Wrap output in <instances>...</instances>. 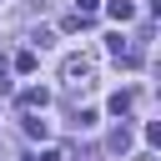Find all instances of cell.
<instances>
[{"label": "cell", "instance_id": "8992f818", "mask_svg": "<svg viewBox=\"0 0 161 161\" xmlns=\"http://www.w3.org/2000/svg\"><path fill=\"white\" fill-rule=\"evenodd\" d=\"M25 131H30V136H45V131H50V121H40V116H25Z\"/></svg>", "mask_w": 161, "mask_h": 161}, {"label": "cell", "instance_id": "ba28073f", "mask_svg": "<svg viewBox=\"0 0 161 161\" xmlns=\"http://www.w3.org/2000/svg\"><path fill=\"white\" fill-rule=\"evenodd\" d=\"M96 5H101V0H75V10H80V15H91Z\"/></svg>", "mask_w": 161, "mask_h": 161}, {"label": "cell", "instance_id": "7a4b0ae2", "mask_svg": "<svg viewBox=\"0 0 161 161\" xmlns=\"http://www.w3.org/2000/svg\"><path fill=\"white\" fill-rule=\"evenodd\" d=\"M106 15H111V20H121V25H126V20H131V15H136V5H131V0H111V5H106Z\"/></svg>", "mask_w": 161, "mask_h": 161}, {"label": "cell", "instance_id": "3957f363", "mask_svg": "<svg viewBox=\"0 0 161 161\" xmlns=\"http://www.w3.org/2000/svg\"><path fill=\"white\" fill-rule=\"evenodd\" d=\"M50 101V91H40V86H30V91H20V106H45Z\"/></svg>", "mask_w": 161, "mask_h": 161}, {"label": "cell", "instance_id": "6da1fadb", "mask_svg": "<svg viewBox=\"0 0 161 161\" xmlns=\"http://www.w3.org/2000/svg\"><path fill=\"white\" fill-rule=\"evenodd\" d=\"M60 75H65V86H70V91H86V86H91V75H96V60H91V55H65Z\"/></svg>", "mask_w": 161, "mask_h": 161}, {"label": "cell", "instance_id": "5b68a950", "mask_svg": "<svg viewBox=\"0 0 161 161\" xmlns=\"http://www.w3.org/2000/svg\"><path fill=\"white\" fill-rule=\"evenodd\" d=\"M126 146H131V131L116 126V131H111V151H126Z\"/></svg>", "mask_w": 161, "mask_h": 161}, {"label": "cell", "instance_id": "277c9868", "mask_svg": "<svg viewBox=\"0 0 161 161\" xmlns=\"http://www.w3.org/2000/svg\"><path fill=\"white\" fill-rule=\"evenodd\" d=\"M131 101H136L131 91H116V96H111V111H116V116H126V111H131Z\"/></svg>", "mask_w": 161, "mask_h": 161}, {"label": "cell", "instance_id": "52a82bcc", "mask_svg": "<svg viewBox=\"0 0 161 161\" xmlns=\"http://www.w3.org/2000/svg\"><path fill=\"white\" fill-rule=\"evenodd\" d=\"M25 161H60V156H55V151H30Z\"/></svg>", "mask_w": 161, "mask_h": 161}]
</instances>
